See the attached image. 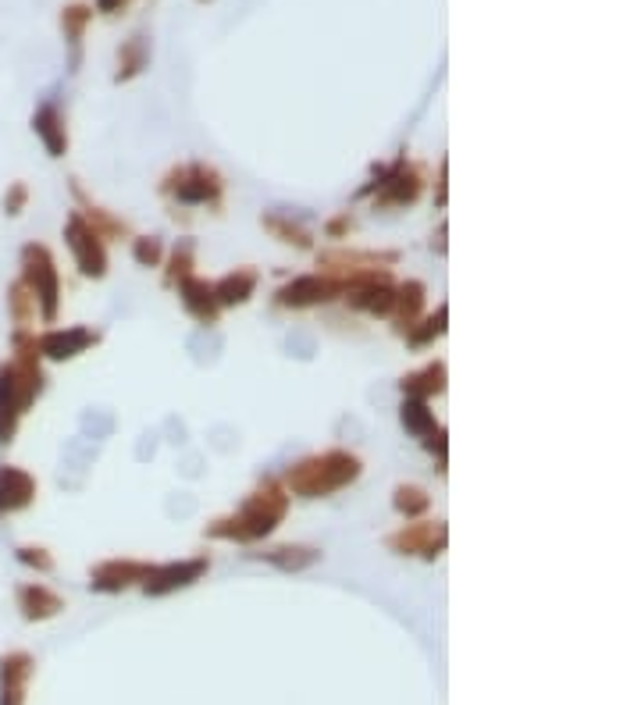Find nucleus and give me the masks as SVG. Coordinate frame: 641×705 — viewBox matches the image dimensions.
Returning a JSON list of instances; mask_svg holds the SVG:
<instances>
[{"mask_svg":"<svg viewBox=\"0 0 641 705\" xmlns=\"http://www.w3.org/2000/svg\"><path fill=\"white\" fill-rule=\"evenodd\" d=\"M36 659L29 652H8L0 659V705H25Z\"/></svg>","mask_w":641,"mask_h":705,"instance_id":"nucleus-9","label":"nucleus"},{"mask_svg":"<svg viewBox=\"0 0 641 705\" xmlns=\"http://www.w3.org/2000/svg\"><path fill=\"white\" fill-rule=\"evenodd\" d=\"M150 574V563H139V560H107L93 570V581L90 588L93 592H122L129 584L143 581Z\"/></svg>","mask_w":641,"mask_h":705,"instance_id":"nucleus-15","label":"nucleus"},{"mask_svg":"<svg viewBox=\"0 0 641 705\" xmlns=\"http://www.w3.org/2000/svg\"><path fill=\"white\" fill-rule=\"evenodd\" d=\"M403 424H406V431H414V435H435V417H431L424 399H406Z\"/></svg>","mask_w":641,"mask_h":705,"instance_id":"nucleus-24","label":"nucleus"},{"mask_svg":"<svg viewBox=\"0 0 641 705\" xmlns=\"http://www.w3.org/2000/svg\"><path fill=\"white\" fill-rule=\"evenodd\" d=\"M36 499V478L22 467H0V517H11V513L33 506Z\"/></svg>","mask_w":641,"mask_h":705,"instance_id":"nucleus-11","label":"nucleus"},{"mask_svg":"<svg viewBox=\"0 0 641 705\" xmlns=\"http://www.w3.org/2000/svg\"><path fill=\"white\" fill-rule=\"evenodd\" d=\"M90 18H93V8H86V4H68V8L61 11V29H65V40L72 43V47L82 43V33H86Z\"/></svg>","mask_w":641,"mask_h":705,"instance_id":"nucleus-23","label":"nucleus"},{"mask_svg":"<svg viewBox=\"0 0 641 705\" xmlns=\"http://www.w3.org/2000/svg\"><path fill=\"white\" fill-rule=\"evenodd\" d=\"M33 132L40 136V143L47 146L50 157H65L68 129H65V118H61V111H57L54 104H43L40 111L33 114Z\"/></svg>","mask_w":641,"mask_h":705,"instance_id":"nucleus-17","label":"nucleus"},{"mask_svg":"<svg viewBox=\"0 0 641 705\" xmlns=\"http://www.w3.org/2000/svg\"><path fill=\"white\" fill-rule=\"evenodd\" d=\"M25 203H29V186H25V182H11L8 193H4V214L18 218V214L25 211Z\"/></svg>","mask_w":641,"mask_h":705,"instance_id":"nucleus-29","label":"nucleus"},{"mask_svg":"<svg viewBox=\"0 0 641 705\" xmlns=\"http://www.w3.org/2000/svg\"><path fill=\"white\" fill-rule=\"evenodd\" d=\"M200 574H207V560H186L171 563V567H150V574L143 577V592L147 595H168L175 588H186Z\"/></svg>","mask_w":641,"mask_h":705,"instance_id":"nucleus-12","label":"nucleus"},{"mask_svg":"<svg viewBox=\"0 0 641 705\" xmlns=\"http://www.w3.org/2000/svg\"><path fill=\"white\" fill-rule=\"evenodd\" d=\"M15 556L22 567H33V570H40V574L54 570V556H50L47 549H40V545H22V549H15Z\"/></svg>","mask_w":641,"mask_h":705,"instance_id":"nucleus-27","label":"nucleus"},{"mask_svg":"<svg viewBox=\"0 0 641 705\" xmlns=\"http://www.w3.org/2000/svg\"><path fill=\"white\" fill-rule=\"evenodd\" d=\"M11 349H15V357L8 364H0V446L15 442L18 421L33 410V403L43 392V357L36 349V335L18 328Z\"/></svg>","mask_w":641,"mask_h":705,"instance_id":"nucleus-1","label":"nucleus"},{"mask_svg":"<svg viewBox=\"0 0 641 705\" xmlns=\"http://www.w3.org/2000/svg\"><path fill=\"white\" fill-rule=\"evenodd\" d=\"M143 68H147V43H143V36H132V40L122 43V50H118V82L136 79Z\"/></svg>","mask_w":641,"mask_h":705,"instance_id":"nucleus-21","label":"nucleus"},{"mask_svg":"<svg viewBox=\"0 0 641 705\" xmlns=\"http://www.w3.org/2000/svg\"><path fill=\"white\" fill-rule=\"evenodd\" d=\"M179 296H182V307H186L200 325H214V321H218L221 303H218V296H214V285L189 275L179 282Z\"/></svg>","mask_w":641,"mask_h":705,"instance_id":"nucleus-16","label":"nucleus"},{"mask_svg":"<svg viewBox=\"0 0 641 705\" xmlns=\"http://www.w3.org/2000/svg\"><path fill=\"white\" fill-rule=\"evenodd\" d=\"M132 0H97V8L104 11V15H118V11L129 8Z\"/></svg>","mask_w":641,"mask_h":705,"instance_id":"nucleus-33","label":"nucleus"},{"mask_svg":"<svg viewBox=\"0 0 641 705\" xmlns=\"http://www.w3.org/2000/svg\"><path fill=\"white\" fill-rule=\"evenodd\" d=\"M65 239H68V250L75 253V264H79L82 275L104 278L107 250H104V235H100V228L93 225L90 218H82V214L75 211L65 225Z\"/></svg>","mask_w":641,"mask_h":705,"instance_id":"nucleus-5","label":"nucleus"},{"mask_svg":"<svg viewBox=\"0 0 641 705\" xmlns=\"http://www.w3.org/2000/svg\"><path fill=\"white\" fill-rule=\"evenodd\" d=\"M264 560L275 563L278 570H303L310 563H317V549H307V545H282V549L264 552Z\"/></svg>","mask_w":641,"mask_h":705,"instance_id":"nucleus-22","label":"nucleus"},{"mask_svg":"<svg viewBox=\"0 0 641 705\" xmlns=\"http://www.w3.org/2000/svg\"><path fill=\"white\" fill-rule=\"evenodd\" d=\"M221 179L211 168L203 164H189V168H179L168 179V193H175L182 203H214L221 196Z\"/></svg>","mask_w":641,"mask_h":705,"instance_id":"nucleus-6","label":"nucleus"},{"mask_svg":"<svg viewBox=\"0 0 641 705\" xmlns=\"http://www.w3.org/2000/svg\"><path fill=\"white\" fill-rule=\"evenodd\" d=\"M93 342H97V332H90V328H50V332L36 335V349L47 360H72Z\"/></svg>","mask_w":641,"mask_h":705,"instance_id":"nucleus-10","label":"nucleus"},{"mask_svg":"<svg viewBox=\"0 0 641 705\" xmlns=\"http://www.w3.org/2000/svg\"><path fill=\"white\" fill-rule=\"evenodd\" d=\"M8 310H11V317H15L18 328H29V321L36 317V300L29 296V289H25L22 282H15L8 289Z\"/></svg>","mask_w":641,"mask_h":705,"instance_id":"nucleus-25","label":"nucleus"},{"mask_svg":"<svg viewBox=\"0 0 641 705\" xmlns=\"http://www.w3.org/2000/svg\"><path fill=\"white\" fill-rule=\"evenodd\" d=\"M289 513V495L278 485H264L243 503L236 517H225L218 524L207 527L211 538H232V542H257V538L271 535Z\"/></svg>","mask_w":641,"mask_h":705,"instance_id":"nucleus-2","label":"nucleus"},{"mask_svg":"<svg viewBox=\"0 0 641 705\" xmlns=\"http://www.w3.org/2000/svg\"><path fill=\"white\" fill-rule=\"evenodd\" d=\"M421 307H424V285L421 282L399 285L396 303H392V314H396V321L406 328V332H414V321L421 317Z\"/></svg>","mask_w":641,"mask_h":705,"instance_id":"nucleus-19","label":"nucleus"},{"mask_svg":"<svg viewBox=\"0 0 641 705\" xmlns=\"http://www.w3.org/2000/svg\"><path fill=\"white\" fill-rule=\"evenodd\" d=\"M428 506H431V499H428V492H424V488H417V485L396 488V510L406 513V517H421Z\"/></svg>","mask_w":641,"mask_h":705,"instance_id":"nucleus-26","label":"nucleus"},{"mask_svg":"<svg viewBox=\"0 0 641 705\" xmlns=\"http://www.w3.org/2000/svg\"><path fill=\"white\" fill-rule=\"evenodd\" d=\"M253 289H257V271L239 268L236 275L221 278V282L214 285V296H218L221 307H236V303H246V300H250Z\"/></svg>","mask_w":641,"mask_h":705,"instance_id":"nucleus-18","label":"nucleus"},{"mask_svg":"<svg viewBox=\"0 0 641 705\" xmlns=\"http://www.w3.org/2000/svg\"><path fill=\"white\" fill-rule=\"evenodd\" d=\"M18 282L29 289V296L36 300L43 321H57V307H61V275H57V264L50 257V250L43 243L22 246V278Z\"/></svg>","mask_w":641,"mask_h":705,"instance_id":"nucleus-4","label":"nucleus"},{"mask_svg":"<svg viewBox=\"0 0 641 705\" xmlns=\"http://www.w3.org/2000/svg\"><path fill=\"white\" fill-rule=\"evenodd\" d=\"M446 524H406L403 531L389 535V549L403 552V556H424L435 560L446 549Z\"/></svg>","mask_w":641,"mask_h":705,"instance_id":"nucleus-7","label":"nucleus"},{"mask_svg":"<svg viewBox=\"0 0 641 705\" xmlns=\"http://www.w3.org/2000/svg\"><path fill=\"white\" fill-rule=\"evenodd\" d=\"M18 609H22V616L29 624H43V620H54L65 609V599L43 581H29L18 588Z\"/></svg>","mask_w":641,"mask_h":705,"instance_id":"nucleus-13","label":"nucleus"},{"mask_svg":"<svg viewBox=\"0 0 641 705\" xmlns=\"http://www.w3.org/2000/svg\"><path fill=\"white\" fill-rule=\"evenodd\" d=\"M442 328H446V303L439 307V317L424 321L421 332H406V335H410V342H414V346H424V342H431L435 335H442Z\"/></svg>","mask_w":641,"mask_h":705,"instance_id":"nucleus-30","label":"nucleus"},{"mask_svg":"<svg viewBox=\"0 0 641 705\" xmlns=\"http://www.w3.org/2000/svg\"><path fill=\"white\" fill-rule=\"evenodd\" d=\"M189 271H193V243H189V239H186V243H179V246H175V257H171V282H175V278H179V282H182V278H189Z\"/></svg>","mask_w":641,"mask_h":705,"instance_id":"nucleus-28","label":"nucleus"},{"mask_svg":"<svg viewBox=\"0 0 641 705\" xmlns=\"http://www.w3.org/2000/svg\"><path fill=\"white\" fill-rule=\"evenodd\" d=\"M417 196H421V175L406 161H399L396 168L378 182V203H382V207H403V203H414Z\"/></svg>","mask_w":641,"mask_h":705,"instance_id":"nucleus-14","label":"nucleus"},{"mask_svg":"<svg viewBox=\"0 0 641 705\" xmlns=\"http://www.w3.org/2000/svg\"><path fill=\"white\" fill-rule=\"evenodd\" d=\"M339 292H346V282H342V278L303 275L278 292V303H282V307H314V303L335 300Z\"/></svg>","mask_w":641,"mask_h":705,"instance_id":"nucleus-8","label":"nucleus"},{"mask_svg":"<svg viewBox=\"0 0 641 705\" xmlns=\"http://www.w3.org/2000/svg\"><path fill=\"white\" fill-rule=\"evenodd\" d=\"M268 228H271V232L282 235V243L310 246V235L303 232V228H296V225H282V221H278V218H271V221H268Z\"/></svg>","mask_w":641,"mask_h":705,"instance_id":"nucleus-31","label":"nucleus"},{"mask_svg":"<svg viewBox=\"0 0 641 705\" xmlns=\"http://www.w3.org/2000/svg\"><path fill=\"white\" fill-rule=\"evenodd\" d=\"M360 478V460L353 453H342V449H332V453L310 456V460L296 463L289 470V488L303 499H317V495H332L339 488L353 485Z\"/></svg>","mask_w":641,"mask_h":705,"instance_id":"nucleus-3","label":"nucleus"},{"mask_svg":"<svg viewBox=\"0 0 641 705\" xmlns=\"http://www.w3.org/2000/svg\"><path fill=\"white\" fill-rule=\"evenodd\" d=\"M446 389V367L442 364H431V367H424V371H417V374H410V378H403V392L410 399H424L428 403L435 392H442Z\"/></svg>","mask_w":641,"mask_h":705,"instance_id":"nucleus-20","label":"nucleus"},{"mask_svg":"<svg viewBox=\"0 0 641 705\" xmlns=\"http://www.w3.org/2000/svg\"><path fill=\"white\" fill-rule=\"evenodd\" d=\"M136 260L143 268H157V260H161V243L157 239H136Z\"/></svg>","mask_w":641,"mask_h":705,"instance_id":"nucleus-32","label":"nucleus"}]
</instances>
